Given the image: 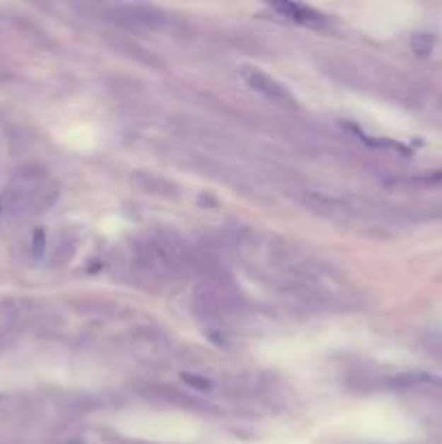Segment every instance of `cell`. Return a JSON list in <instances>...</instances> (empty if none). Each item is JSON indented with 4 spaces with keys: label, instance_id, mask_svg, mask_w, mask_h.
Instances as JSON below:
<instances>
[{
    "label": "cell",
    "instance_id": "6da1fadb",
    "mask_svg": "<svg viewBox=\"0 0 442 444\" xmlns=\"http://www.w3.org/2000/svg\"><path fill=\"white\" fill-rule=\"evenodd\" d=\"M241 76H243V81H245L254 91H258V93L264 95L267 100L276 102V105L295 107V98L291 95V91H289L280 81H276L274 76H269V74L256 70V67H250V65L243 67V70H241Z\"/></svg>",
    "mask_w": 442,
    "mask_h": 444
},
{
    "label": "cell",
    "instance_id": "7a4b0ae2",
    "mask_svg": "<svg viewBox=\"0 0 442 444\" xmlns=\"http://www.w3.org/2000/svg\"><path fill=\"white\" fill-rule=\"evenodd\" d=\"M115 20L128 26H146V28H161L167 22V16L152 5H120L113 9Z\"/></svg>",
    "mask_w": 442,
    "mask_h": 444
},
{
    "label": "cell",
    "instance_id": "3957f363",
    "mask_svg": "<svg viewBox=\"0 0 442 444\" xmlns=\"http://www.w3.org/2000/svg\"><path fill=\"white\" fill-rule=\"evenodd\" d=\"M274 9L284 13L286 18L299 22V24H303V26H310V28H323L327 24L325 18L319 11L306 7V5H299V3H276Z\"/></svg>",
    "mask_w": 442,
    "mask_h": 444
},
{
    "label": "cell",
    "instance_id": "277c9868",
    "mask_svg": "<svg viewBox=\"0 0 442 444\" xmlns=\"http://www.w3.org/2000/svg\"><path fill=\"white\" fill-rule=\"evenodd\" d=\"M134 178H137V182H139L148 193H158V195H165V197L176 195V187H174L172 182H167V180H163V178H158V176L139 172Z\"/></svg>",
    "mask_w": 442,
    "mask_h": 444
},
{
    "label": "cell",
    "instance_id": "5b68a950",
    "mask_svg": "<svg viewBox=\"0 0 442 444\" xmlns=\"http://www.w3.org/2000/svg\"><path fill=\"white\" fill-rule=\"evenodd\" d=\"M434 44H436V40H434L431 33H414L412 40H410L412 50L421 57H427L434 50Z\"/></svg>",
    "mask_w": 442,
    "mask_h": 444
},
{
    "label": "cell",
    "instance_id": "8992f818",
    "mask_svg": "<svg viewBox=\"0 0 442 444\" xmlns=\"http://www.w3.org/2000/svg\"><path fill=\"white\" fill-rule=\"evenodd\" d=\"M35 245V258H42V254H44V232H35V241H33Z\"/></svg>",
    "mask_w": 442,
    "mask_h": 444
},
{
    "label": "cell",
    "instance_id": "52a82bcc",
    "mask_svg": "<svg viewBox=\"0 0 442 444\" xmlns=\"http://www.w3.org/2000/svg\"><path fill=\"white\" fill-rule=\"evenodd\" d=\"M185 382H189V384H193V386H197V388H209L207 380H199V378H191V375H185Z\"/></svg>",
    "mask_w": 442,
    "mask_h": 444
}]
</instances>
